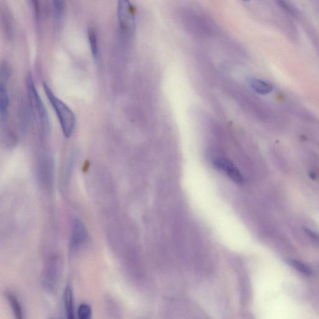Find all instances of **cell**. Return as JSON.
<instances>
[{"instance_id": "6da1fadb", "label": "cell", "mask_w": 319, "mask_h": 319, "mask_svg": "<svg viewBox=\"0 0 319 319\" xmlns=\"http://www.w3.org/2000/svg\"><path fill=\"white\" fill-rule=\"evenodd\" d=\"M43 87L47 99L58 117L64 136L70 138L76 128V119L75 114L67 105L54 95L51 88L46 83H44Z\"/></svg>"}, {"instance_id": "9c48e42d", "label": "cell", "mask_w": 319, "mask_h": 319, "mask_svg": "<svg viewBox=\"0 0 319 319\" xmlns=\"http://www.w3.org/2000/svg\"><path fill=\"white\" fill-rule=\"evenodd\" d=\"M88 39L90 47V50L94 60L97 61L99 58V50L98 45V40H97V35L96 31L90 29L88 32Z\"/></svg>"}, {"instance_id": "3957f363", "label": "cell", "mask_w": 319, "mask_h": 319, "mask_svg": "<svg viewBox=\"0 0 319 319\" xmlns=\"http://www.w3.org/2000/svg\"><path fill=\"white\" fill-rule=\"evenodd\" d=\"M118 18L119 28L123 37H134L136 29L135 9L130 0H118Z\"/></svg>"}, {"instance_id": "7a4b0ae2", "label": "cell", "mask_w": 319, "mask_h": 319, "mask_svg": "<svg viewBox=\"0 0 319 319\" xmlns=\"http://www.w3.org/2000/svg\"><path fill=\"white\" fill-rule=\"evenodd\" d=\"M26 86H27L28 97H29L33 114L36 117V119H37L42 134L45 136H47L49 134L50 130H51V123H50L48 113H47L46 107L44 106L41 97L38 94L32 76L30 74L26 77Z\"/></svg>"}, {"instance_id": "2e32d148", "label": "cell", "mask_w": 319, "mask_h": 319, "mask_svg": "<svg viewBox=\"0 0 319 319\" xmlns=\"http://www.w3.org/2000/svg\"><path fill=\"white\" fill-rule=\"evenodd\" d=\"M242 1H245V2H247V1H251V0H242Z\"/></svg>"}, {"instance_id": "8fae6325", "label": "cell", "mask_w": 319, "mask_h": 319, "mask_svg": "<svg viewBox=\"0 0 319 319\" xmlns=\"http://www.w3.org/2000/svg\"><path fill=\"white\" fill-rule=\"evenodd\" d=\"M6 297L16 318L17 319H22L23 314L22 306H21V303L18 301L17 297L11 293L7 294Z\"/></svg>"}, {"instance_id": "4fadbf2b", "label": "cell", "mask_w": 319, "mask_h": 319, "mask_svg": "<svg viewBox=\"0 0 319 319\" xmlns=\"http://www.w3.org/2000/svg\"><path fill=\"white\" fill-rule=\"evenodd\" d=\"M54 16L56 20H60L64 13V0H52Z\"/></svg>"}, {"instance_id": "5b68a950", "label": "cell", "mask_w": 319, "mask_h": 319, "mask_svg": "<svg viewBox=\"0 0 319 319\" xmlns=\"http://www.w3.org/2000/svg\"><path fill=\"white\" fill-rule=\"evenodd\" d=\"M216 168L225 171L228 177L238 184H242L244 180L243 177L237 166L232 161L227 159H218L214 161Z\"/></svg>"}, {"instance_id": "8992f818", "label": "cell", "mask_w": 319, "mask_h": 319, "mask_svg": "<svg viewBox=\"0 0 319 319\" xmlns=\"http://www.w3.org/2000/svg\"><path fill=\"white\" fill-rule=\"evenodd\" d=\"M63 300L66 318L68 319L75 318L73 291L70 285H68L64 289Z\"/></svg>"}, {"instance_id": "e0dca14e", "label": "cell", "mask_w": 319, "mask_h": 319, "mask_svg": "<svg viewBox=\"0 0 319 319\" xmlns=\"http://www.w3.org/2000/svg\"></svg>"}, {"instance_id": "52a82bcc", "label": "cell", "mask_w": 319, "mask_h": 319, "mask_svg": "<svg viewBox=\"0 0 319 319\" xmlns=\"http://www.w3.org/2000/svg\"><path fill=\"white\" fill-rule=\"evenodd\" d=\"M250 87L259 94L265 95L273 91V85L264 80L251 78L249 80Z\"/></svg>"}, {"instance_id": "30bf717a", "label": "cell", "mask_w": 319, "mask_h": 319, "mask_svg": "<svg viewBox=\"0 0 319 319\" xmlns=\"http://www.w3.org/2000/svg\"><path fill=\"white\" fill-rule=\"evenodd\" d=\"M288 265L291 266L299 273H301L302 275L306 276H310L313 273V271L306 264L302 263V262L296 260V259H287L285 260Z\"/></svg>"}, {"instance_id": "9a60e30c", "label": "cell", "mask_w": 319, "mask_h": 319, "mask_svg": "<svg viewBox=\"0 0 319 319\" xmlns=\"http://www.w3.org/2000/svg\"><path fill=\"white\" fill-rule=\"evenodd\" d=\"M304 230L309 237H310L314 241L319 244V234L318 233L314 232L313 230L308 227H304Z\"/></svg>"}, {"instance_id": "7c38bea8", "label": "cell", "mask_w": 319, "mask_h": 319, "mask_svg": "<svg viewBox=\"0 0 319 319\" xmlns=\"http://www.w3.org/2000/svg\"><path fill=\"white\" fill-rule=\"evenodd\" d=\"M92 308L90 305L82 303L79 306L77 311V315L80 319H89L92 317Z\"/></svg>"}, {"instance_id": "ba28073f", "label": "cell", "mask_w": 319, "mask_h": 319, "mask_svg": "<svg viewBox=\"0 0 319 319\" xmlns=\"http://www.w3.org/2000/svg\"><path fill=\"white\" fill-rule=\"evenodd\" d=\"M9 96L5 85L3 82L0 85V114L1 120H6L8 116Z\"/></svg>"}, {"instance_id": "277c9868", "label": "cell", "mask_w": 319, "mask_h": 319, "mask_svg": "<svg viewBox=\"0 0 319 319\" xmlns=\"http://www.w3.org/2000/svg\"><path fill=\"white\" fill-rule=\"evenodd\" d=\"M89 239V234L84 223L81 221L76 219L74 221L71 233V249L78 251L81 249Z\"/></svg>"}, {"instance_id": "5bb4252c", "label": "cell", "mask_w": 319, "mask_h": 319, "mask_svg": "<svg viewBox=\"0 0 319 319\" xmlns=\"http://www.w3.org/2000/svg\"><path fill=\"white\" fill-rule=\"evenodd\" d=\"M278 4L282 9L292 16H296V11L293 6L288 3L285 0H278Z\"/></svg>"}]
</instances>
